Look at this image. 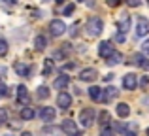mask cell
I'll return each instance as SVG.
<instances>
[{"mask_svg":"<svg viewBox=\"0 0 149 136\" xmlns=\"http://www.w3.org/2000/svg\"><path fill=\"white\" fill-rule=\"evenodd\" d=\"M102 29H104V23H102L100 17H91L87 21V25H85V30H87V34L91 38L98 36V34L102 32Z\"/></svg>","mask_w":149,"mask_h":136,"instance_id":"obj_1","label":"cell"},{"mask_svg":"<svg viewBox=\"0 0 149 136\" xmlns=\"http://www.w3.org/2000/svg\"><path fill=\"white\" fill-rule=\"evenodd\" d=\"M49 30L53 36H62V34L66 32V25L64 21H61V19H53V21L49 23Z\"/></svg>","mask_w":149,"mask_h":136,"instance_id":"obj_2","label":"cell"},{"mask_svg":"<svg viewBox=\"0 0 149 136\" xmlns=\"http://www.w3.org/2000/svg\"><path fill=\"white\" fill-rule=\"evenodd\" d=\"M79 121L83 127H91L95 123V110L93 108H87V110H81L79 114Z\"/></svg>","mask_w":149,"mask_h":136,"instance_id":"obj_3","label":"cell"},{"mask_svg":"<svg viewBox=\"0 0 149 136\" xmlns=\"http://www.w3.org/2000/svg\"><path fill=\"white\" fill-rule=\"evenodd\" d=\"M57 106L61 108V110H68L70 106H72V95H68L66 91H61L57 96Z\"/></svg>","mask_w":149,"mask_h":136,"instance_id":"obj_4","label":"cell"},{"mask_svg":"<svg viewBox=\"0 0 149 136\" xmlns=\"http://www.w3.org/2000/svg\"><path fill=\"white\" fill-rule=\"evenodd\" d=\"M136 85H138V76H136V74H125V77H123V87L127 89V91H134Z\"/></svg>","mask_w":149,"mask_h":136,"instance_id":"obj_5","label":"cell"},{"mask_svg":"<svg viewBox=\"0 0 149 136\" xmlns=\"http://www.w3.org/2000/svg\"><path fill=\"white\" fill-rule=\"evenodd\" d=\"M113 53H115V49H113L111 42H102V44L98 45V55L104 57V59H109Z\"/></svg>","mask_w":149,"mask_h":136,"instance_id":"obj_6","label":"cell"},{"mask_svg":"<svg viewBox=\"0 0 149 136\" xmlns=\"http://www.w3.org/2000/svg\"><path fill=\"white\" fill-rule=\"evenodd\" d=\"M136 34H138V36H147L149 34V21L146 17H138V23H136Z\"/></svg>","mask_w":149,"mask_h":136,"instance_id":"obj_7","label":"cell"},{"mask_svg":"<svg viewBox=\"0 0 149 136\" xmlns=\"http://www.w3.org/2000/svg\"><path fill=\"white\" fill-rule=\"evenodd\" d=\"M62 130L70 136H79V130H77V125L72 121V119H64L62 121Z\"/></svg>","mask_w":149,"mask_h":136,"instance_id":"obj_8","label":"cell"},{"mask_svg":"<svg viewBox=\"0 0 149 136\" xmlns=\"http://www.w3.org/2000/svg\"><path fill=\"white\" fill-rule=\"evenodd\" d=\"M55 115H57V110L53 106H44L40 110V119L42 121H53Z\"/></svg>","mask_w":149,"mask_h":136,"instance_id":"obj_9","label":"cell"},{"mask_svg":"<svg viewBox=\"0 0 149 136\" xmlns=\"http://www.w3.org/2000/svg\"><path fill=\"white\" fill-rule=\"evenodd\" d=\"M132 64L138 66V68H149V61L143 53H134L132 55Z\"/></svg>","mask_w":149,"mask_h":136,"instance_id":"obj_10","label":"cell"},{"mask_svg":"<svg viewBox=\"0 0 149 136\" xmlns=\"http://www.w3.org/2000/svg\"><path fill=\"white\" fill-rule=\"evenodd\" d=\"M96 77H98L96 68H85V70H81V74H79V80L81 81H95Z\"/></svg>","mask_w":149,"mask_h":136,"instance_id":"obj_11","label":"cell"},{"mask_svg":"<svg viewBox=\"0 0 149 136\" xmlns=\"http://www.w3.org/2000/svg\"><path fill=\"white\" fill-rule=\"evenodd\" d=\"M119 30H121V34H125L127 30H130V15H127V13H123L121 15V19H119Z\"/></svg>","mask_w":149,"mask_h":136,"instance_id":"obj_12","label":"cell"},{"mask_svg":"<svg viewBox=\"0 0 149 136\" xmlns=\"http://www.w3.org/2000/svg\"><path fill=\"white\" fill-rule=\"evenodd\" d=\"M68 83H70V77L62 74V76H57V80H55V83H53V85H55V89L62 91L64 87H68Z\"/></svg>","mask_w":149,"mask_h":136,"instance_id":"obj_13","label":"cell"},{"mask_svg":"<svg viewBox=\"0 0 149 136\" xmlns=\"http://www.w3.org/2000/svg\"><path fill=\"white\" fill-rule=\"evenodd\" d=\"M115 112H117V115H119V117H128V115H130V108H128V104H125V102H119L115 106Z\"/></svg>","mask_w":149,"mask_h":136,"instance_id":"obj_14","label":"cell"},{"mask_svg":"<svg viewBox=\"0 0 149 136\" xmlns=\"http://www.w3.org/2000/svg\"><path fill=\"white\" fill-rule=\"evenodd\" d=\"M117 96V89L115 87H108L104 89V93H102V102H109V100H113Z\"/></svg>","mask_w":149,"mask_h":136,"instance_id":"obj_15","label":"cell"},{"mask_svg":"<svg viewBox=\"0 0 149 136\" xmlns=\"http://www.w3.org/2000/svg\"><path fill=\"white\" fill-rule=\"evenodd\" d=\"M102 89L100 87H96V85H93L91 89H89V96H91L93 100H95V102H102Z\"/></svg>","mask_w":149,"mask_h":136,"instance_id":"obj_16","label":"cell"},{"mask_svg":"<svg viewBox=\"0 0 149 136\" xmlns=\"http://www.w3.org/2000/svg\"><path fill=\"white\" fill-rule=\"evenodd\" d=\"M15 72H17L19 76H23V77H29L30 66H26L25 63H15Z\"/></svg>","mask_w":149,"mask_h":136,"instance_id":"obj_17","label":"cell"},{"mask_svg":"<svg viewBox=\"0 0 149 136\" xmlns=\"http://www.w3.org/2000/svg\"><path fill=\"white\" fill-rule=\"evenodd\" d=\"M17 100L21 104H25L26 100H29V91H26L25 85H19V87H17Z\"/></svg>","mask_w":149,"mask_h":136,"instance_id":"obj_18","label":"cell"},{"mask_svg":"<svg viewBox=\"0 0 149 136\" xmlns=\"http://www.w3.org/2000/svg\"><path fill=\"white\" fill-rule=\"evenodd\" d=\"M42 136H61V129H57V127H44Z\"/></svg>","mask_w":149,"mask_h":136,"instance_id":"obj_19","label":"cell"},{"mask_svg":"<svg viewBox=\"0 0 149 136\" xmlns=\"http://www.w3.org/2000/svg\"><path fill=\"white\" fill-rule=\"evenodd\" d=\"M34 45H36V49H38V51L45 49V47H47V38H45V36H42V34H40V36H36V40H34Z\"/></svg>","mask_w":149,"mask_h":136,"instance_id":"obj_20","label":"cell"},{"mask_svg":"<svg viewBox=\"0 0 149 136\" xmlns=\"http://www.w3.org/2000/svg\"><path fill=\"white\" fill-rule=\"evenodd\" d=\"M121 63H123V55H121V53H113L108 61L109 66H115V64H121Z\"/></svg>","mask_w":149,"mask_h":136,"instance_id":"obj_21","label":"cell"},{"mask_svg":"<svg viewBox=\"0 0 149 136\" xmlns=\"http://www.w3.org/2000/svg\"><path fill=\"white\" fill-rule=\"evenodd\" d=\"M32 117H34V110H32V108H23V110H21V119L30 121Z\"/></svg>","mask_w":149,"mask_h":136,"instance_id":"obj_22","label":"cell"},{"mask_svg":"<svg viewBox=\"0 0 149 136\" xmlns=\"http://www.w3.org/2000/svg\"><path fill=\"white\" fill-rule=\"evenodd\" d=\"M53 68H55L53 61H51V59H45V63H44V76H51Z\"/></svg>","mask_w":149,"mask_h":136,"instance_id":"obj_23","label":"cell"},{"mask_svg":"<svg viewBox=\"0 0 149 136\" xmlns=\"http://www.w3.org/2000/svg\"><path fill=\"white\" fill-rule=\"evenodd\" d=\"M38 96H40V98H49V89L45 87V85H42V87H38Z\"/></svg>","mask_w":149,"mask_h":136,"instance_id":"obj_24","label":"cell"},{"mask_svg":"<svg viewBox=\"0 0 149 136\" xmlns=\"http://www.w3.org/2000/svg\"><path fill=\"white\" fill-rule=\"evenodd\" d=\"M8 49H10V47H8V42H6V40H0V57L6 55Z\"/></svg>","mask_w":149,"mask_h":136,"instance_id":"obj_25","label":"cell"},{"mask_svg":"<svg viewBox=\"0 0 149 136\" xmlns=\"http://www.w3.org/2000/svg\"><path fill=\"white\" fill-rule=\"evenodd\" d=\"M109 123V114L108 112H102L100 114V125H108Z\"/></svg>","mask_w":149,"mask_h":136,"instance_id":"obj_26","label":"cell"},{"mask_svg":"<svg viewBox=\"0 0 149 136\" xmlns=\"http://www.w3.org/2000/svg\"><path fill=\"white\" fill-rule=\"evenodd\" d=\"M6 121H8V110L0 108V125H4Z\"/></svg>","mask_w":149,"mask_h":136,"instance_id":"obj_27","label":"cell"},{"mask_svg":"<svg viewBox=\"0 0 149 136\" xmlns=\"http://www.w3.org/2000/svg\"><path fill=\"white\" fill-rule=\"evenodd\" d=\"M100 136H115V130H113V129H108V127H104V129L100 130Z\"/></svg>","mask_w":149,"mask_h":136,"instance_id":"obj_28","label":"cell"},{"mask_svg":"<svg viewBox=\"0 0 149 136\" xmlns=\"http://www.w3.org/2000/svg\"><path fill=\"white\" fill-rule=\"evenodd\" d=\"M140 87H142V89L149 87V77L147 76H142V80H140Z\"/></svg>","mask_w":149,"mask_h":136,"instance_id":"obj_29","label":"cell"},{"mask_svg":"<svg viewBox=\"0 0 149 136\" xmlns=\"http://www.w3.org/2000/svg\"><path fill=\"white\" fill-rule=\"evenodd\" d=\"M127 4L130 8H138V6H142V0H127Z\"/></svg>","mask_w":149,"mask_h":136,"instance_id":"obj_30","label":"cell"},{"mask_svg":"<svg viewBox=\"0 0 149 136\" xmlns=\"http://www.w3.org/2000/svg\"><path fill=\"white\" fill-rule=\"evenodd\" d=\"M64 15H70V13H74V4H68V6L64 8V11H62Z\"/></svg>","mask_w":149,"mask_h":136,"instance_id":"obj_31","label":"cell"},{"mask_svg":"<svg viewBox=\"0 0 149 136\" xmlns=\"http://www.w3.org/2000/svg\"><path fill=\"white\" fill-rule=\"evenodd\" d=\"M0 96H8V87L4 83H0Z\"/></svg>","mask_w":149,"mask_h":136,"instance_id":"obj_32","label":"cell"},{"mask_svg":"<svg viewBox=\"0 0 149 136\" xmlns=\"http://www.w3.org/2000/svg\"><path fill=\"white\" fill-rule=\"evenodd\" d=\"M106 2H108V6H109V8H113V6H119L121 0H106Z\"/></svg>","mask_w":149,"mask_h":136,"instance_id":"obj_33","label":"cell"},{"mask_svg":"<svg viewBox=\"0 0 149 136\" xmlns=\"http://www.w3.org/2000/svg\"><path fill=\"white\" fill-rule=\"evenodd\" d=\"M142 47H143V51H146L147 55H149V38H147V40H146V42L142 44Z\"/></svg>","mask_w":149,"mask_h":136,"instance_id":"obj_34","label":"cell"},{"mask_svg":"<svg viewBox=\"0 0 149 136\" xmlns=\"http://www.w3.org/2000/svg\"><path fill=\"white\" fill-rule=\"evenodd\" d=\"M115 40L117 42H125V34H115Z\"/></svg>","mask_w":149,"mask_h":136,"instance_id":"obj_35","label":"cell"},{"mask_svg":"<svg viewBox=\"0 0 149 136\" xmlns=\"http://www.w3.org/2000/svg\"><path fill=\"white\" fill-rule=\"evenodd\" d=\"M4 4H8V6H15V0H4Z\"/></svg>","mask_w":149,"mask_h":136,"instance_id":"obj_36","label":"cell"},{"mask_svg":"<svg viewBox=\"0 0 149 136\" xmlns=\"http://www.w3.org/2000/svg\"><path fill=\"white\" fill-rule=\"evenodd\" d=\"M104 80H106V81H111V80H113V74H108V76H106Z\"/></svg>","mask_w":149,"mask_h":136,"instance_id":"obj_37","label":"cell"},{"mask_svg":"<svg viewBox=\"0 0 149 136\" xmlns=\"http://www.w3.org/2000/svg\"><path fill=\"white\" fill-rule=\"evenodd\" d=\"M4 74H6V68H4V66H0V77H2Z\"/></svg>","mask_w":149,"mask_h":136,"instance_id":"obj_38","label":"cell"},{"mask_svg":"<svg viewBox=\"0 0 149 136\" xmlns=\"http://www.w3.org/2000/svg\"><path fill=\"white\" fill-rule=\"evenodd\" d=\"M23 136H32V134H30V133H23Z\"/></svg>","mask_w":149,"mask_h":136,"instance_id":"obj_39","label":"cell"},{"mask_svg":"<svg viewBox=\"0 0 149 136\" xmlns=\"http://www.w3.org/2000/svg\"><path fill=\"white\" fill-rule=\"evenodd\" d=\"M4 136H13V134H4Z\"/></svg>","mask_w":149,"mask_h":136,"instance_id":"obj_40","label":"cell"},{"mask_svg":"<svg viewBox=\"0 0 149 136\" xmlns=\"http://www.w3.org/2000/svg\"><path fill=\"white\" fill-rule=\"evenodd\" d=\"M147 136H149V127H147Z\"/></svg>","mask_w":149,"mask_h":136,"instance_id":"obj_41","label":"cell"},{"mask_svg":"<svg viewBox=\"0 0 149 136\" xmlns=\"http://www.w3.org/2000/svg\"><path fill=\"white\" fill-rule=\"evenodd\" d=\"M128 136H136V134H128Z\"/></svg>","mask_w":149,"mask_h":136,"instance_id":"obj_42","label":"cell"},{"mask_svg":"<svg viewBox=\"0 0 149 136\" xmlns=\"http://www.w3.org/2000/svg\"><path fill=\"white\" fill-rule=\"evenodd\" d=\"M57 2H62V0H57Z\"/></svg>","mask_w":149,"mask_h":136,"instance_id":"obj_43","label":"cell"},{"mask_svg":"<svg viewBox=\"0 0 149 136\" xmlns=\"http://www.w3.org/2000/svg\"><path fill=\"white\" fill-rule=\"evenodd\" d=\"M147 6H149V0H147Z\"/></svg>","mask_w":149,"mask_h":136,"instance_id":"obj_44","label":"cell"}]
</instances>
